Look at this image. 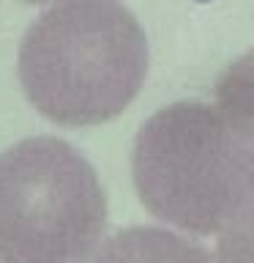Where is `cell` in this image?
<instances>
[{"mask_svg":"<svg viewBox=\"0 0 254 263\" xmlns=\"http://www.w3.org/2000/svg\"><path fill=\"white\" fill-rule=\"evenodd\" d=\"M131 176L156 219L210 236L251 211V145L246 126L208 102H175L142 123Z\"/></svg>","mask_w":254,"mask_h":263,"instance_id":"7a4b0ae2","label":"cell"},{"mask_svg":"<svg viewBox=\"0 0 254 263\" xmlns=\"http://www.w3.org/2000/svg\"><path fill=\"white\" fill-rule=\"evenodd\" d=\"M107 228L96 167L60 137L0 154V263H88Z\"/></svg>","mask_w":254,"mask_h":263,"instance_id":"3957f363","label":"cell"},{"mask_svg":"<svg viewBox=\"0 0 254 263\" xmlns=\"http://www.w3.org/2000/svg\"><path fill=\"white\" fill-rule=\"evenodd\" d=\"M249 214L238 217L229 228L221 230L224 233V244H221L224 263H249Z\"/></svg>","mask_w":254,"mask_h":263,"instance_id":"5b68a950","label":"cell"},{"mask_svg":"<svg viewBox=\"0 0 254 263\" xmlns=\"http://www.w3.org/2000/svg\"><path fill=\"white\" fill-rule=\"evenodd\" d=\"M22 3H33V6H41V3H55V0H22Z\"/></svg>","mask_w":254,"mask_h":263,"instance_id":"8992f818","label":"cell"},{"mask_svg":"<svg viewBox=\"0 0 254 263\" xmlns=\"http://www.w3.org/2000/svg\"><path fill=\"white\" fill-rule=\"evenodd\" d=\"M147 77V39L120 0H66L28 28L19 82L57 126H98L137 99Z\"/></svg>","mask_w":254,"mask_h":263,"instance_id":"6da1fadb","label":"cell"},{"mask_svg":"<svg viewBox=\"0 0 254 263\" xmlns=\"http://www.w3.org/2000/svg\"><path fill=\"white\" fill-rule=\"evenodd\" d=\"M88 263H213V255L172 230L134 225L98 244Z\"/></svg>","mask_w":254,"mask_h":263,"instance_id":"277c9868","label":"cell"}]
</instances>
